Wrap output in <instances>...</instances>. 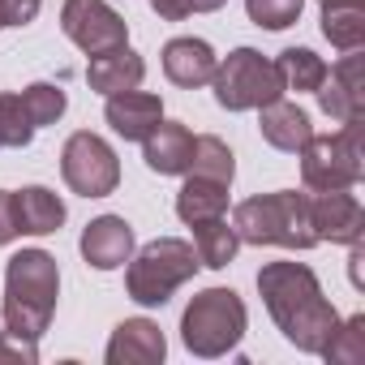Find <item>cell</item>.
I'll list each match as a JSON object with an SVG mask.
<instances>
[{"instance_id":"ba28073f","label":"cell","mask_w":365,"mask_h":365,"mask_svg":"<svg viewBox=\"0 0 365 365\" xmlns=\"http://www.w3.org/2000/svg\"><path fill=\"white\" fill-rule=\"evenodd\" d=\"M61 176L82 198H108L120 185V163H116V150L99 133L78 129L61 150Z\"/></svg>"},{"instance_id":"484cf974","label":"cell","mask_w":365,"mask_h":365,"mask_svg":"<svg viewBox=\"0 0 365 365\" xmlns=\"http://www.w3.org/2000/svg\"><path fill=\"white\" fill-rule=\"evenodd\" d=\"M18 99H22V112H26V120H31L35 129L56 125V120L65 116V108H69L65 91H61V86H52V82H31Z\"/></svg>"},{"instance_id":"30bf717a","label":"cell","mask_w":365,"mask_h":365,"mask_svg":"<svg viewBox=\"0 0 365 365\" xmlns=\"http://www.w3.org/2000/svg\"><path fill=\"white\" fill-rule=\"evenodd\" d=\"M314 95H318V108H322L331 120H339V125H356V120H365V73H361V48H356V52H344V56L327 69V78H322V86H318Z\"/></svg>"},{"instance_id":"4fadbf2b","label":"cell","mask_w":365,"mask_h":365,"mask_svg":"<svg viewBox=\"0 0 365 365\" xmlns=\"http://www.w3.org/2000/svg\"><path fill=\"white\" fill-rule=\"evenodd\" d=\"M142 159L159 176H185L190 172V159H194V133L180 125V120H159L142 138Z\"/></svg>"},{"instance_id":"4316f807","label":"cell","mask_w":365,"mask_h":365,"mask_svg":"<svg viewBox=\"0 0 365 365\" xmlns=\"http://www.w3.org/2000/svg\"><path fill=\"white\" fill-rule=\"evenodd\" d=\"M301 9H305V0H245L250 22L262 26V31H288V26H297Z\"/></svg>"},{"instance_id":"1f68e13d","label":"cell","mask_w":365,"mask_h":365,"mask_svg":"<svg viewBox=\"0 0 365 365\" xmlns=\"http://www.w3.org/2000/svg\"><path fill=\"white\" fill-rule=\"evenodd\" d=\"M18 241V220H14V194L0 190V245Z\"/></svg>"},{"instance_id":"f546056e","label":"cell","mask_w":365,"mask_h":365,"mask_svg":"<svg viewBox=\"0 0 365 365\" xmlns=\"http://www.w3.org/2000/svg\"><path fill=\"white\" fill-rule=\"evenodd\" d=\"M43 9V0H0V31L5 26H31Z\"/></svg>"},{"instance_id":"7a4b0ae2","label":"cell","mask_w":365,"mask_h":365,"mask_svg":"<svg viewBox=\"0 0 365 365\" xmlns=\"http://www.w3.org/2000/svg\"><path fill=\"white\" fill-rule=\"evenodd\" d=\"M61 297V267L48 250H22L5 262V327L39 339L52 327Z\"/></svg>"},{"instance_id":"4dcf8cb0","label":"cell","mask_w":365,"mask_h":365,"mask_svg":"<svg viewBox=\"0 0 365 365\" xmlns=\"http://www.w3.org/2000/svg\"><path fill=\"white\" fill-rule=\"evenodd\" d=\"M39 339H26V335H14V331H5L0 335V356H9V361H18V365H35L39 361V348H35Z\"/></svg>"},{"instance_id":"ac0fdd59","label":"cell","mask_w":365,"mask_h":365,"mask_svg":"<svg viewBox=\"0 0 365 365\" xmlns=\"http://www.w3.org/2000/svg\"><path fill=\"white\" fill-rule=\"evenodd\" d=\"M258 112H262V116H258L262 138H267L275 150H284V155H297V150L314 138L309 112L297 108V103H288V99H275V103H267V108H258Z\"/></svg>"},{"instance_id":"836d02e7","label":"cell","mask_w":365,"mask_h":365,"mask_svg":"<svg viewBox=\"0 0 365 365\" xmlns=\"http://www.w3.org/2000/svg\"><path fill=\"white\" fill-rule=\"evenodd\" d=\"M318 5H322V0H318Z\"/></svg>"},{"instance_id":"3957f363","label":"cell","mask_w":365,"mask_h":365,"mask_svg":"<svg viewBox=\"0 0 365 365\" xmlns=\"http://www.w3.org/2000/svg\"><path fill=\"white\" fill-rule=\"evenodd\" d=\"M232 228L241 245H279V250H314L318 232L309 224V194L275 190L237 202Z\"/></svg>"},{"instance_id":"52a82bcc","label":"cell","mask_w":365,"mask_h":365,"mask_svg":"<svg viewBox=\"0 0 365 365\" xmlns=\"http://www.w3.org/2000/svg\"><path fill=\"white\" fill-rule=\"evenodd\" d=\"M211 86H215V103L228 112H254V108L284 99V78H279L275 61H267L254 48L228 52V61L215 65Z\"/></svg>"},{"instance_id":"9a60e30c","label":"cell","mask_w":365,"mask_h":365,"mask_svg":"<svg viewBox=\"0 0 365 365\" xmlns=\"http://www.w3.org/2000/svg\"><path fill=\"white\" fill-rule=\"evenodd\" d=\"M215 48L207 39H168L163 43V73L172 86H185V91H198L215 78Z\"/></svg>"},{"instance_id":"5bb4252c","label":"cell","mask_w":365,"mask_h":365,"mask_svg":"<svg viewBox=\"0 0 365 365\" xmlns=\"http://www.w3.org/2000/svg\"><path fill=\"white\" fill-rule=\"evenodd\" d=\"M129 254H133V228L120 215H99V220L86 224V232H82V258H86V267L116 271V267L129 262Z\"/></svg>"},{"instance_id":"ffe728a7","label":"cell","mask_w":365,"mask_h":365,"mask_svg":"<svg viewBox=\"0 0 365 365\" xmlns=\"http://www.w3.org/2000/svg\"><path fill=\"white\" fill-rule=\"evenodd\" d=\"M176 215L185 224H202V220L228 215V185H224V180H207V176L190 172V180L176 194Z\"/></svg>"},{"instance_id":"7c38bea8","label":"cell","mask_w":365,"mask_h":365,"mask_svg":"<svg viewBox=\"0 0 365 365\" xmlns=\"http://www.w3.org/2000/svg\"><path fill=\"white\" fill-rule=\"evenodd\" d=\"M163 356H168V339H163L159 322H150V318H125L112 331L108 352H103L108 365H159Z\"/></svg>"},{"instance_id":"277c9868","label":"cell","mask_w":365,"mask_h":365,"mask_svg":"<svg viewBox=\"0 0 365 365\" xmlns=\"http://www.w3.org/2000/svg\"><path fill=\"white\" fill-rule=\"evenodd\" d=\"M245 327H250V314L232 288H202L180 314V339L202 361L232 352L245 339Z\"/></svg>"},{"instance_id":"5b68a950","label":"cell","mask_w":365,"mask_h":365,"mask_svg":"<svg viewBox=\"0 0 365 365\" xmlns=\"http://www.w3.org/2000/svg\"><path fill=\"white\" fill-rule=\"evenodd\" d=\"M198 254L190 241L180 237H159L150 245H142L138 254H129V271H125V292L138 305H168L172 292L180 284H190L198 271Z\"/></svg>"},{"instance_id":"83f0119b","label":"cell","mask_w":365,"mask_h":365,"mask_svg":"<svg viewBox=\"0 0 365 365\" xmlns=\"http://www.w3.org/2000/svg\"><path fill=\"white\" fill-rule=\"evenodd\" d=\"M31 138H35V125L26 120L22 99L18 95H0V150L5 146L22 150V146H31Z\"/></svg>"},{"instance_id":"7402d4cb","label":"cell","mask_w":365,"mask_h":365,"mask_svg":"<svg viewBox=\"0 0 365 365\" xmlns=\"http://www.w3.org/2000/svg\"><path fill=\"white\" fill-rule=\"evenodd\" d=\"M194 228V254H198V262L202 267H211V271H224L232 258H237V250H241V237H237V228L220 215V220H202V224H190Z\"/></svg>"},{"instance_id":"e0dca14e","label":"cell","mask_w":365,"mask_h":365,"mask_svg":"<svg viewBox=\"0 0 365 365\" xmlns=\"http://www.w3.org/2000/svg\"><path fill=\"white\" fill-rule=\"evenodd\" d=\"M142 78H146V61H142L129 43H120V48H112V52H99V56H91V65H86V82H91V91H99V95L138 91Z\"/></svg>"},{"instance_id":"d4e9b609","label":"cell","mask_w":365,"mask_h":365,"mask_svg":"<svg viewBox=\"0 0 365 365\" xmlns=\"http://www.w3.org/2000/svg\"><path fill=\"white\" fill-rule=\"evenodd\" d=\"M318 356H327L331 365H361L365 361V314H352L348 322L339 318V327L331 331V339Z\"/></svg>"},{"instance_id":"d6a6232c","label":"cell","mask_w":365,"mask_h":365,"mask_svg":"<svg viewBox=\"0 0 365 365\" xmlns=\"http://www.w3.org/2000/svg\"><path fill=\"white\" fill-rule=\"evenodd\" d=\"M348 250H352V258H348V271H352V288H361V284H365V275H361L365 250H361V241H356V245H348Z\"/></svg>"},{"instance_id":"8992f818","label":"cell","mask_w":365,"mask_h":365,"mask_svg":"<svg viewBox=\"0 0 365 365\" xmlns=\"http://www.w3.org/2000/svg\"><path fill=\"white\" fill-rule=\"evenodd\" d=\"M365 120L339 125V133H314L297 155H301V180L305 190H352L365 176Z\"/></svg>"},{"instance_id":"9c48e42d","label":"cell","mask_w":365,"mask_h":365,"mask_svg":"<svg viewBox=\"0 0 365 365\" xmlns=\"http://www.w3.org/2000/svg\"><path fill=\"white\" fill-rule=\"evenodd\" d=\"M61 31L86 56L112 52V48H120L129 39V22L108 5V0H65L61 5Z\"/></svg>"},{"instance_id":"44dd1931","label":"cell","mask_w":365,"mask_h":365,"mask_svg":"<svg viewBox=\"0 0 365 365\" xmlns=\"http://www.w3.org/2000/svg\"><path fill=\"white\" fill-rule=\"evenodd\" d=\"M322 35L339 52L365 48V0H322Z\"/></svg>"},{"instance_id":"603a6c76","label":"cell","mask_w":365,"mask_h":365,"mask_svg":"<svg viewBox=\"0 0 365 365\" xmlns=\"http://www.w3.org/2000/svg\"><path fill=\"white\" fill-rule=\"evenodd\" d=\"M275 69H279V78H284V91H318L322 86V78H327V61L318 56V52H309V48H288V52H279V61H275Z\"/></svg>"},{"instance_id":"8fae6325","label":"cell","mask_w":365,"mask_h":365,"mask_svg":"<svg viewBox=\"0 0 365 365\" xmlns=\"http://www.w3.org/2000/svg\"><path fill=\"white\" fill-rule=\"evenodd\" d=\"M309 224H314L318 241H331V245H356L365 237V211H361L356 194H348V190L309 194Z\"/></svg>"},{"instance_id":"f1b7e54d","label":"cell","mask_w":365,"mask_h":365,"mask_svg":"<svg viewBox=\"0 0 365 365\" xmlns=\"http://www.w3.org/2000/svg\"><path fill=\"white\" fill-rule=\"evenodd\" d=\"M228 0H150V9L163 18V22H185V18H194V14H215V9H224Z\"/></svg>"},{"instance_id":"d6986e66","label":"cell","mask_w":365,"mask_h":365,"mask_svg":"<svg viewBox=\"0 0 365 365\" xmlns=\"http://www.w3.org/2000/svg\"><path fill=\"white\" fill-rule=\"evenodd\" d=\"M14 220H18V237H48V232H61L65 202L43 185H26L14 194Z\"/></svg>"},{"instance_id":"cb8c5ba5","label":"cell","mask_w":365,"mask_h":365,"mask_svg":"<svg viewBox=\"0 0 365 365\" xmlns=\"http://www.w3.org/2000/svg\"><path fill=\"white\" fill-rule=\"evenodd\" d=\"M190 172H194V176H207V180H224V185H232V176H237V159H232V150H228V142H224V138L202 133V138H194Z\"/></svg>"},{"instance_id":"2e32d148","label":"cell","mask_w":365,"mask_h":365,"mask_svg":"<svg viewBox=\"0 0 365 365\" xmlns=\"http://www.w3.org/2000/svg\"><path fill=\"white\" fill-rule=\"evenodd\" d=\"M103 116H108L112 133H120L125 142H142L163 120V103L150 91H120V95H108Z\"/></svg>"},{"instance_id":"6da1fadb","label":"cell","mask_w":365,"mask_h":365,"mask_svg":"<svg viewBox=\"0 0 365 365\" xmlns=\"http://www.w3.org/2000/svg\"><path fill=\"white\" fill-rule=\"evenodd\" d=\"M258 292H262L267 314L275 318V327L284 331L292 348L309 356L327 348L331 331L339 327V314L322 297V284L305 262H267L258 271Z\"/></svg>"}]
</instances>
